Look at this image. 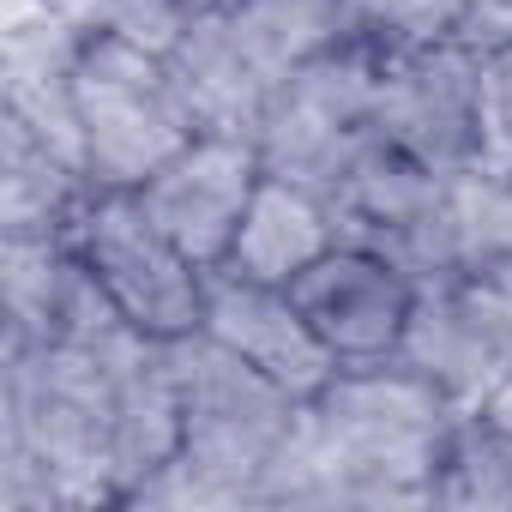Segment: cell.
Returning <instances> with one entry per match:
<instances>
[{"label": "cell", "instance_id": "cell-19", "mask_svg": "<svg viewBox=\"0 0 512 512\" xmlns=\"http://www.w3.org/2000/svg\"><path fill=\"white\" fill-rule=\"evenodd\" d=\"M416 7L440 37H464L476 49H500L512 37V7L506 0H404Z\"/></svg>", "mask_w": 512, "mask_h": 512}, {"label": "cell", "instance_id": "cell-10", "mask_svg": "<svg viewBox=\"0 0 512 512\" xmlns=\"http://www.w3.org/2000/svg\"><path fill=\"white\" fill-rule=\"evenodd\" d=\"M398 362L440 386L458 410H482L512 368V320L488 302L476 278L416 290Z\"/></svg>", "mask_w": 512, "mask_h": 512}, {"label": "cell", "instance_id": "cell-16", "mask_svg": "<svg viewBox=\"0 0 512 512\" xmlns=\"http://www.w3.org/2000/svg\"><path fill=\"white\" fill-rule=\"evenodd\" d=\"M428 506L512 512V428L494 422L488 410H458L428 482Z\"/></svg>", "mask_w": 512, "mask_h": 512}, {"label": "cell", "instance_id": "cell-9", "mask_svg": "<svg viewBox=\"0 0 512 512\" xmlns=\"http://www.w3.org/2000/svg\"><path fill=\"white\" fill-rule=\"evenodd\" d=\"M290 296L308 314V326L320 332V344L338 356V368L398 362V344L416 308V284L398 266H386L380 253L338 241L320 266H308L290 284Z\"/></svg>", "mask_w": 512, "mask_h": 512}, {"label": "cell", "instance_id": "cell-11", "mask_svg": "<svg viewBox=\"0 0 512 512\" xmlns=\"http://www.w3.org/2000/svg\"><path fill=\"white\" fill-rule=\"evenodd\" d=\"M205 332L217 344H229L235 356H247L266 380H278L302 404L320 398L326 380L338 374V356L320 344V332L308 326V314L296 308V296L278 290V284H253V278H235V272H211Z\"/></svg>", "mask_w": 512, "mask_h": 512}, {"label": "cell", "instance_id": "cell-23", "mask_svg": "<svg viewBox=\"0 0 512 512\" xmlns=\"http://www.w3.org/2000/svg\"><path fill=\"white\" fill-rule=\"evenodd\" d=\"M506 7H512V0H506Z\"/></svg>", "mask_w": 512, "mask_h": 512}, {"label": "cell", "instance_id": "cell-6", "mask_svg": "<svg viewBox=\"0 0 512 512\" xmlns=\"http://www.w3.org/2000/svg\"><path fill=\"white\" fill-rule=\"evenodd\" d=\"M326 205H332L338 241L380 253L416 290L470 278L458 247V217H452V175H434L380 145Z\"/></svg>", "mask_w": 512, "mask_h": 512}, {"label": "cell", "instance_id": "cell-7", "mask_svg": "<svg viewBox=\"0 0 512 512\" xmlns=\"http://www.w3.org/2000/svg\"><path fill=\"white\" fill-rule=\"evenodd\" d=\"M67 241L139 332L169 344V338H187V332L205 326L211 272L187 260V253L145 217V205L133 193H97L79 211Z\"/></svg>", "mask_w": 512, "mask_h": 512}, {"label": "cell", "instance_id": "cell-14", "mask_svg": "<svg viewBox=\"0 0 512 512\" xmlns=\"http://www.w3.org/2000/svg\"><path fill=\"white\" fill-rule=\"evenodd\" d=\"M103 187L85 175L79 157L37 139L25 121H0V223L7 235H73L79 211Z\"/></svg>", "mask_w": 512, "mask_h": 512}, {"label": "cell", "instance_id": "cell-18", "mask_svg": "<svg viewBox=\"0 0 512 512\" xmlns=\"http://www.w3.org/2000/svg\"><path fill=\"white\" fill-rule=\"evenodd\" d=\"M452 217H458V247L464 272L482 278L512 260V169H464L452 175Z\"/></svg>", "mask_w": 512, "mask_h": 512}, {"label": "cell", "instance_id": "cell-1", "mask_svg": "<svg viewBox=\"0 0 512 512\" xmlns=\"http://www.w3.org/2000/svg\"><path fill=\"white\" fill-rule=\"evenodd\" d=\"M458 404L404 362L338 368L296 410L260 476V506H428Z\"/></svg>", "mask_w": 512, "mask_h": 512}, {"label": "cell", "instance_id": "cell-13", "mask_svg": "<svg viewBox=\"0 0 512 512\" xmlns=\"http://www.w3.org/2000/svg\"><path fill=\"white\" fill-rule=\"evenodd\" d=\"M332 247H338L332 205L314 187H296L284 175H266L260 193H253V205H247V217H241V229H235V247H229L223 272L290 290L308 266L326 260Z\"/></svg>", "mask_w": 512, "mask_h": 512}, {"label": "cell", "instance_id": "cell-12", "mask_svg": "<svg viewBox=\"0 0 512 512\" xmlns=\"http://www.w3.org/2000/svg\"><path fill=\"white\" fill-rule=\"evenodd\" d=\"M163 61L175 73L199 133H241V139L260 133L278 79H272V67L260 55L247 49V37L235 31V19L217 7V0L193 7V19L163 49Z\"/></svg>", "mask_w": 512, "mask_h": 512}, {"label": "cell", "instance_id": "cell-2", "mask_svg": "<svg viewBox=\"0 0 512 512\" xmlns=\"http://www.w3.org/2000/svg\"><path fill=\"white\" fill-rule=\"evenodd\" d=\"M73 103L85 169L103 193H139L199 133L169 61L121 31L85 37L73 67Z\"/></svg>", "mask_w": 512, "mask_h": 512}, {"label": "cell", "instance_id": "cell-4", "mask_svg": "<svg viewBox=\"0 0 512 512\" xmlns=\"http://www.w3.org/2000/svg\"><path fill=\"white\" fill-rule=\"evenodd\" d=\"M374 85H380V55L362 43H338L278 79L266 121L253 133L266 157V175H284L296 187H314L332 199L374 151Z\"/></svg>", "mask_w": 512, "mask_h": 512}, {"label": "cell", "instance_id": "cell-17", "mask_svg": "<svg viewBox=\"0 0 512 512\" xmlns=\"http://www.w3.org/2000/svg\"><path fill=\"white\" fill-rule=\"evenodd\" d=\"M0 290H7V344H49L79 253L67 235H7L0 253Z\"/></svg>", "mask_w": 512, "mask_h": 512}, {"label": "cell", "instance_id": "cell-15", "mask_svg": "<svg viewBox=\"0 0 512 512\" xmlns=\"http://www.w3.org/2000/svg\"><path fill=\"white\" fill-rule=\"evenodd\" d=\"M217 7L235 19L247 49L272 67V79H290L296 67L350 37L356 0H217Z\"/></svg>", "mask_w": 512, "mask_h": 512}, {"label": "cell", "instance_id": "cell-20", "mask_svg": "<svg viewBox=\"0 0 512 512\" xmlns=\"http://www.w3.org/2000/svg\"><path fill=\"white\" fill-rule=\"evenodd\" d=\"M482 169H512V37L488 55V157Z\"/></svg>", "mask_w": 512, "mask_h": 512}, {"label": "cell", "instance_id": "cell-8", "mask_svg": "<svg viewBox=\"0 0 512 512\" xmlns=\"http://www.w3.org/2000/svg\"><path fill=\"white\" fill-rule=\"evenodd\" d=\"M266 181V157L241 133H193L133 199L145 205V217L187 253L193 266L223 272L235 229Z\"/></svg>", "mask_w": 512, "mask_h": 512}, {"label": "cell", "instance_id": "cell-3", "mask_svg": "<svg viewBox=\"0 0 512 512\" xmlns=\"http://www.w3.org/2000/svg\"><path fill=\"white\" fill-rule=\"evenodd\" d=\"M169 374L181 392V458L229 482L247 506H260V476L290 440L302 398H290L247 356L217 344L205 326L169 338Z\"/></svg>", "mask_w": 512, "mask_h": 512}, {"label": "cell", "instance_id": "cell-5", "mask_svg": "<svg viewBox=\"0 0 512 512\" xmlns=\"http://www.w3.org/2000/svg\"><path fill=\"white\" fill-rule=\"evenodd\" d=\"M488 55L464 37L386 55L374 85L380 145L434 175L476 169L488 157Z\"/></svg>", "mask_w": 512, "mask_h": 512}, {"label": "cell", "instance_id": "cell-21", "mask_svg": "<svg viewBox=\"0 0 512 512\" xmlns=\"http://www.w3.org/2000/svg\"><path fill=\"white\" fill-rule=\"evenodd\" d=\"M476 284H482V290H488V302L512 320V260H506V266H494V272H482Z\"/></svg>", "mask_w": 512, "mask_h": 512}, {"label": "cell", "instance_id": "cell-22", "mask_svg": "<svg viewBox=\"0 0 512 512\" xmlns=\"http://www.w3.org/2000/svg\"><path fill=\"white\" fill-rule=\"evenodd\" d=\"M482 410H488L494 422H506V428H512V368H506V380H500V392H494V398H488Z\"/></svg>", "mask_w": 512, "mask_h": 512}]
</instances>
